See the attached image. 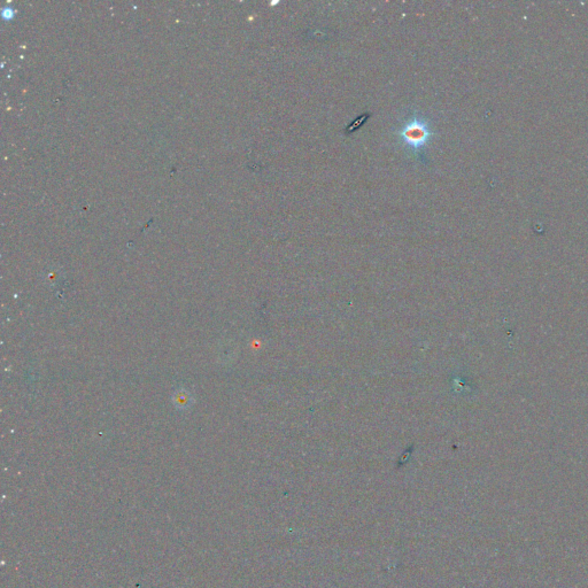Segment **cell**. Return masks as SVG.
<instances>
[{"instance_id": "1", "label": "cell", "mask_w": 588, "mask_h": 588, "mask_svg": "<svg viewBox=\"0 0 588 588\" xmlns=\"http://www.w3.org/2000/svg\"><path fill=\"white\" fill-rule=\"evenodd\" d=\"M407 138H409L410 140H414V141H420L422 139H424V136H425V132L420 128H413V129H409L407 131Z\"/></svg>"}]
</instances>
